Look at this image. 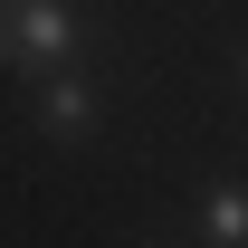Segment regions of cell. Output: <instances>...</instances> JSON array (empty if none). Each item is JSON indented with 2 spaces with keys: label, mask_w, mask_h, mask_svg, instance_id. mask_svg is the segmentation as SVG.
<instances>
[{
  "label": "cell",
  "mask_w": 248,
  "mask_h": 248,
  "mask_svg": "<svg viewBox=\"0 0 248 248\" xmlns=\"http://www.w3.org/2000/svg\"><path fill=\"white\" fill-rule=\"evenodd\" d=\"M239 95H248V58H239Z\"/></svg>",
  "instance_id": "4"
},
{
  "label": "cell",
  "mask_w": 248,
  "mask_h": 248,
  "mask_svg": "<svg viewBox=\"0 0 248 248\" xmlns=\"http://www.w3.org/2000/svg\"><path fill=\"white\" fill-rule=\"evenodd\" d=\"M38 134H48V143H86V134H95L86 67H48V77H38Z\"/></svg>",
  "instance_id": "2"
},
{
  "label": "cell",
  "mask_w": 248,
  "mask_h": 248,
  "mask_svg": "<svg viewBox=\"0 0 248 248\" xmlns=\"http://www.w3.org/2000/svg\"><path fill=\"white\" fill-rule=\"evenodd\" d=\"M201 239L210 248H248V182H210L201 191Z\"/></svg>",
  "instance_id": "3"
},
{
  "label": "cell",
  "mask_w": 248,
  "mask_h": 248,
  "mask_svg": "<svg viewBox=\"0 0 248 248\" xmlns=\"http://www.w3.org/2000/svg\"><path fill=\"white\" fill-rule=\"evenodd\" d=\"M77 58H86L77 0H0V67L48 77V67H77Z\"/></svg>",
  "instance_id": "1"
}]
</instances>
